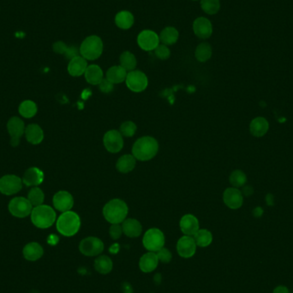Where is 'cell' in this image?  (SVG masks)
<instances>
[{"label": "cell", "mask_w": 293, "mask_h": 293, "mask_svg": "<svg viewBox=\"0 0 293 293\" xmlns=\"http://www.w3.org/2000/svg\"><path fill=\"white\" fill-rule=\"evenodd\" d=\"M137 130V124H135L134 122L125 121L123 124H121L119 132L124 137H131L136 134Z\"/></svg>", "instance_id": "39"}, {"label": "cell", "mask_w": 293, "mask_h": 293, "mask_svg": "<svg viewBox=\"0 0 293 293\" xmlns=\"http://www.w3.org/2000/svg\"><path fill=\"white\" fill-rule=\"evenodd\" d=\"M68 46L63 41H57L53 44V51L59 54H64L67 51Z\"/></svg>", "instance_id": "45"}, {"label": "cell", "mask_w": 293, "mask_h": 293, "mask_svg": "<svg viewBox=\"0 0 293 293\" xmlns=\"http://www.w3.org/2000/svg\"><path fill=\"white\" fill-rule=\"evenodd\" d=\"M127 71L120 65H116L110 68L106 72V79L113 84L121 83L126 80Z\"/></svg>", "instance_id": "27"}, {"label": "cell", "mask_w": 293, "mask_h": 293, "mask_svg": "<svg viewBox=\"0 0 293 293\" xmlns=\"http://www.w3.org/2000/svg\"><path fill=\"white\" fill-rule=\"evenodd\" d=\"M242 193H244L245 195H251L253 193V189L251 186H246L244 188V191Z\"/></svg>", "instance_id": "48"}, {"label": "cell", "mask_w": 293, "mask_h": 293, "mask_svg": "<svg viewBox=\"0 0 293 293\" xmlns=\"http://www.w3.org/2000/svg\"><path fill=\"white\" fill-rule=\"evenodd\" d=\"M30 216L33 225L39 229H47L56 222V212L48 205L35 207Z\"/></svg>", "instance_id": "4"}, {"label": "cell", "mask_w": 293, "mask_h": 293, "mask_svg": "<svg viewBox=\"0 0 293 293\" xmlns=\"http://www.w3.org/2000/svg\"><path fill=\"white\" fill-rule=\"evenodd\" d=\"M159 36L152 30H143L137 37L138 46L147 52L156 50L159 45Z\"/></svg>", "instance_id": "13"}, {"label": "cell", "mask_w": 293, "mask_h": 293, "mask_svg": "<svg viewBox=\"0 0 293 293\" xmlns=\"http://www.w3.org/2000/svg\"><path fill=\"white\" fill-rule=\"evenodd\" d=\"M58 232L64 237H73L81 227V219L77 213L67 211L62 213L56 221Z\"/></svg>", "instance_id": "3"}, {"label": "cell", "mask_w": 293, "mask_h": 293, "mask_svg": "<svg viewBox=\"0 0 293 293\" xmlns=\"http://www.w3.org/2000/svg\"><path fill=\"white\" fill-rule=\"evenodd\" d=\"M253 214H254V215L255 217H261L262 215V214H263V210L261 209V208H256V209H254Z\"/></svg>", "instance_id": "49"}, {"label": "cell", "mask_w": 293, "mask_h": 293, "mask_svg": "<svg viewBox=\"0 0 293 293\" xmlns=\"http://www.w3.org/2000/svg\"><path fill=\"white\" fill-rule=\"evenodd\" d=\"M84 77L86 81L91 85H99L104 79V74L101 68L96 64H91L88 66L85 71Z\"/></svg>", "instance_id": "26"}, {"label": "cell", "mask_w": 293, "mask_h": 293, "mask_svg": "<svg viewBox=\"0 0 293 293\" xmlns=\"http://www.w3.org/2000/svg\"><path fill=\"white\" fill-rule=\"evenodd\" d=\"M120 66L124 68L127 71H134L135 68L137 67V59L133 53L131 52H124L119 58Z\"/></svg>", "instance_id": "35"}, {"label": "cell", "mask_w": 293, "mask_h": 293, "mask_svg": "<svg viewBox=\"0 0 293 293\" xmlns=\"http://www.w3.org/2000/svg\"><path fill=\"white\" fill-rule=\"evenodd\" d=\"M137 164V159L132 155H124L117 159L116 168L119 173H129L134 170Z\"/></svg>", "instance_id": "28"}, {"label": "cell", "mask_w": 293, "mask_h": 293, "mask_svg": "<svg viewBox=\"0 0 293 293\" xmlns=\"http://www.w3.org/2000/svg\"><path fill=\"white\" fill-rule=\"evenodd\" d=\"M123 233H123V229H122V226H120V224H112L109 229L111 238H113V240H117L120 238Z\"/></svg>", "instance_id": "42"}, {"label": "cell", "mask_w": 293, "mask_h": 293, "mask_svg": "<svg viewBox=\"0 0 293 293\" xmlns=\"http://www.w3.org/2000/svg\"><path fill=\"white\" fill-rule=\"evenodd\" d=\"M22 254L27 261H36L42 257L44 250L40 244L36 242H31L25 245L22 250Z\"/></svg>", "instance_id": "21"}, {"label": "cell", "mask_w": 293, "mask_h": 293, "mask_svg": "<svg viewBox=\"0 0 293 293\" xmlns=\"http://www.w3.org/2000/svg\"><path fill=\"white\" fill-rule=\"evenodd\" d=\"M24 122L18 117H12L7 122V131L11 137V145L12 147H18L20 143V139L25 133Z\"/></svg>", "instance_id": "12"}, {"label": "cell", "mask_w": 293, "mask_h": 293, "mask_svg": "<svg viewBox=\"0 0 293 293\" xmlns=\"http://www.w3.org/2000/svg\"><path fill=\"white\" fill-rule=\"evenodd\" d=\"M22 183L28 187H36L44 181V173L38 167L28 168L21 178Z\"/></svg>", "instance_id": "17"}, {"label": "cell", "mask_w": 293, "mask_h": 293, "mask_svg": "<svg viewBox=\"0 0 293 293\" xmlns=\"http://www.w3.org/2000/svg\"><path fill=\"white\" fill-rule=\"evenodd\" d=\"M179 226L182 233L186 236L193 237L197 233L199 228V221L197 218L193 215H185L183 216L179 222Z\"/></svg>", "instance_id": "19"}, {"label": "cell", "mask_w": 293, "mask_h": 293, "mask_svg": "<svg viewBox=\"0 0 293 293\" xmlns=\"http://www.w3.org/2000/svg\"><path fill=\"white\" fill-rule=\"evenodd\" d=\"M79 53L80 50H78L76 46H68L67 51L64 53V56L66 57L68 59L71 60L76 57L79 56Z\"/></svg>", "instance_id": "44"}, {"label": "cell", "mask_w": 293, "mask_h": 293, "mask_svg": "<svg viewBox=\"0 0 293 293\" xmlns=\"http://www.w3.org/2000/svg\"><path fill=\"white\" fill-rule=\"evenodd\" d=\"M54 208L59 211L64 213L70 211L74 206V198L68 191H61L57 192L53 198Z\"/></svg>", "instance_id": "14"}, {"label": "cell", "mask_w": 293, "mask_h": 293, "mask_svg": "<svg viewBox=\"0 0 293 293\" xmlns=\"http://www.w3.org/2000/svg\"><path fill=\"white\" fill-rule=\"evenodd\" d=\"M115 23L119 28L129 29L134 24V17L130 11H120L115 17Z\"/></svg>", "instance_id": "31"}, {"label": "cell", "mask_w": 293, "mask_h": 293, "mask_svg": "<svg viewBox=\"0 0 293 293\" xmlns=\"http://www.w3.org/2000/svg\"><path fill=\"white\" fill-rule=\"evenodd\" d=\"M18 112L20 113V115L25 118H31L36 116V113L38 112V107L36 102H34L30 99H27L20 104V106L18 107Z\"/></svg>", "instance_id": "32"}, {"label": "cell", "mask_w": 293, "mask_h": 293, "mask_svg": "<svg viewBox=\"0 0 293 293\" xmlns=\"http://www.w3.org/2000/svg\"><path fill=\"white\" fill-rule=\"evenodd\" d=\"M105 149L112 154L120 152L124 147V138L120 132L116 130L107 131L103 137Z\"/></svg>", "instance_id": "11"}, {"label": "cell", "mask_w": 293, "mask_h": 293, "mask_svg": "<svg viewBox=\"0 0 293 293\" xmlns=\"http://www.w3.org/2000/svg\"><path fill=\"white\" fill-rule=\"evenodd\" d=\"M159 151V143L152 137L137 139L132 147V156L140 161H148L156 157Z\"/></svg>", "instance_id": "1"}, {"label": "cell", "mask_w": 293, "mask_h": 293, "mask_svg": "<svg viewBox=\"0 0 293 293\" xmlns=\"http://www.w3.org/2000/svg\"><path fill=\"white\" fill-rule=\"evenodd\" d=\"M197 245L195 242L194 237L184 235L181 237L177 243V254L183 258H191L196 252Z\"/></svg>", "instance_id": "15"}, {"label": "cell", "mask_w": 293, "mask_h": 293, "mask_svg": "<svg viewBox=\"0 0 293 293\" xmlns=\"http://www.w3.org/2000/svg\"><path fill=\"white\" fill-rule=\"evenodd\" d=\"M159 259L157 257L156 252H150L143 254L139 261V268L141 272L145 273H152L157 269L159 264Z\"/></svg>", "instance_id": "20"}, {"label": "cell", "mask_w": 293, "mask_h": 293, "mask_svg": "<svg viewBox=\"0 0 293 293\" xmlns=\"http://www.w3.org/2000/svg\"><path fill=\"white\" fill-rule=\"evenodd\" d=\"M195 35L201 39H208L212 36L213 26L211 21L205 18H198L193 23Z\"/></svg>", "instance_id": "18"}, {"label": "cell", "mask_w": 293, "mask_h": 293, "mask_svg": "<svg viewBox=\"0 0 293 293\" xmlns=\"http://www.w3.org/2000/svg\"><path fill=\"white\" fill-rule=\"evenodd\" d=\"M99 89L103 94H110V93L113 92V90L114 89V84L108 81L106 78V79L104 78L99 84Z\"/></svg>", "instance_id": "43"}, {"label": "cell", "mask_w": 293, "mask_h": 293, "mask_svg": "<svg viewBox=\"0 0 293 293\" xmlns=\"http://www.w3.org/2000/svg\"><path fill=\"white\" fill-rule=\"evenodd\" d=\"M88 62L84 58L78 56L70 60L68 64V72L72 77H81L84 75L85 71L88 68Z\"/></svg>", "instance_id": "23"}, {"label": "cell", "mask_w": 293, "mask_h": 293, "mask_svg": "<svg viewBox=\"0 0 293 293\" xmlns=\"http://www.w3.org/2000/svg\"><path fill=\"white\" fill-rule=\"evenodd\" d=\"M193 237L198 247L206 248L212 244L213 235L209 230L199 229Z\"/></svg>", "instance_id": "33"}, {"label": "cell", "mask_w": 293, "mask_h": 293, "mask_svg": "<svg viewBox=\"0 0 293 293\" xmlns=\"http://www.w3.org/2000/svg\"><path fill=\"white\" fill-rule=\"evenodd\" d=\"M273 293H290V291L286 286H278L274 288Z\"/></svg>", "instance_id": "46"}, {"label": "cell", "mask_w": 293, "mask_h": 293, "mask_svg": "<svg viewBox=\"0 0 293 293\" xmlns=\"http://www.w3.org/2000/svg\"><path fill=\"white\" fill-rule=\"evenodd\" d=\"M269 122L262 117H258L254 118L253 120L251 121V125H250L251 133L255 137H261L264 135L267 134V132L269 131Z\"/></svg>", "instance_id": "25"}, {"label": "cell", "mask_w": 293, "mask_h": 293, "mask_svg": "<svg viewBox=\"0 0 293 293\" xmlns=\"http://www.w3.org/2000/svg\"><path fill=\"white\" fill-rule=\"evenodd\" d=\"M8 209L11 215L22 219L31 215L33 206L30 201H28V198L17 196L11 199L8 205Z\"/></svg>", "instance_id": "7"}, {"label": "cell", "mask_w": 293, "mask_h": 293, "mask_svg": "<svg viewBox=\"0 0 293 293\" xmlns=\"http://www.w3.org/2000/svg\"><path fill=\"white\" fill-rule=\"evenodd\" d=\"M201 7L205 13L215 15L219 11L220 3L219 0H201Z\"/></svg>", "instance_id": "38"}, {"label": "cell", "mask_w": 293, "mask_h": 293, "mask_svg": "<svg viewBox=\"0 0 293 293\" xmlns=\"http://www.w3.org/2000/svg\"><path fill=\"white\" fill-rule=\"evenodd\" d=\"M178 36V31L176 28L173 27H166L160 33L159 40L163 43V45L171 46L177 42Z\"/></svg>", "instance_id": "30"}, {"label": "cell", "mask_w": 293, "mask_h": 293, "mask_svg": "<svg viewBox=\"0 0 293 293\" xmlns=\"http://www.w3.org/2000/svg\"><path fill=\"white\" fill-rule=\"evenodd\" d=\"M79 50L81 57L86 60H96L102 54V40L99 36H89L82 41Z\"/></svg>", "instance_id": "5"}, {"label": "cell", "mask_w": 293, "mask_h": 293, "mask_svg": "<svg viewBox=\"0 0 293 293\" xmlns=\"http://www.w3.org/2000/svg\"><path fill=\"white\" fill-rule=\"evenodd\" d=\"M122 229L125 236L131 238L138 237L142 233V226L140 221L136 219H124L122 223Z\"/></svg>", "instance_id": "22"}, {"label": "cell", "mask_w": 293, "mask_h": 293, "mask_svg": "<svg viewBox=\"0 0 293 293\" xmlns=\"http://www.w3.org/2000/svg\"><path fill=\"white\" fill-rule=\"evenodd\" d=\"M47 242H48V244L55 245L59 242V237H57L56 235H50V237L47 239Z\"/></svg>", "instance_id": "47"}, {"label": "cell", "mask_w": 293, "mask_h": 293, "mask_svg": "<svg viewBox=\"0 0 293 293\" xmlns=\"http://www.w3.org/2000/svg\"><path fill=\"white\" fill-rule=\"evenodd\" d=\"M25 137L27 141L33 145H38L44 139V132L41 127L36 124L28 125L25 129Z\"/></svg>", "instance_id": "24"}, {"label": "cell", "mask_w": 293, "mask_h": 293, "mask_svg": "<svg viewBox=\"0 0 293 293\" xmlns=\"http://www.w3.org/2000/svg\"><path fill=\"white\" fill-rule=\"evenodd\" d=\"M223 201L229 209H240L244 202L243 193L237 188H228L223 194Z\"/></svg>", "instance_id": "16"}, {"label": "cell", "mask_w": 293, "mask_h": 293, "mask_svg": "<svg viewBox=\"0 0 293 293\" xmlns=\"http://www.w3.org/2000/svg\"><path fill=\"white\" fill-rule=\"evenodd\" d=\"M129 209L125 201L121 199H113L103 208V216L110 224H121L126 219Z\"/></svg>", "instance_id": "2"}, {"label": "cell", "mask_w": 293, "mask_h": 293, "mask_svg": "<svg viewBox=\"0 0 293 293\" xmlns=\"http://www.w3.org/2000/svg\"><path fill=\"white\" fill-rule=\"evenodd\" d=\"M166 239L162 231L158 228H151L145 233L142 244L147 251L157 252L165 246Z\"/></svg>", "instance_id": "6"}, {"label": "cell", "mask_w": 293, "mask_h": 293, "mask_svg": "<svg viewBox=\"0 0 293 293\" xmlns=\"http://www.w3.org/2000/svg\"><path fill=\"white\" fill-rule=\"evenodd\" d=\"M126 86L134 93H141L147 89L149 85L148 77L141 71H130L126 77Z\"/></svg>", "instance_id": "9"}, {"label": "cell", "mask_w": 293, "mask_h": 293, "mask_svg": "<svg viewBox=\"0 0 293 293\" xmlns=\"http://www.w3.org/2000/svg\"><path fill=\"white\" fill-rule=\"evenodd\" d=\"M156 253L157 254V257L159 259V261L163 262V263H169L170 261H172V259H173L172 252L166 248L163 247L162 249H160L159 251H157Z\"/></svg>", "instance_id": "40"}, {"label": "cell", "mask_w": 293, "mask_h": 293, "mask_svg": "<svg viewBox=\"0 0 293 293\" xmlns=\"http://www.w3.org/2000/svg\"><path fill=\"white\" fill-rule=\"evenodd\" d=\"M95 269L100 274H108L113 269L112 259L107 255H99L95 260Z\"/></svg>", "instance_id": "29"}, {"label": "cell", "mask_w": 293, "mask_h": 293, "mask_svg": "<svg viewBox=\"0 0 293 293\" xmlns=\"http://www.w3.org/2000/svg\"><path fill=\"white\" fill-rule=\"evenodd\" d=\"M229 180L233 187H243L247 181V177L243 171L236 170L230 175Z\"/></svg>", "instance_id": "37"}, {"label": "cell", "mask_w": 293, "mask_h": 293, "mask_svg": "<svg viewBox=\"0 0 293 293\" xmlns=\"http://www.w3.org/2000/svg\"><path fill=\"white\" fill-rule=\"evenodd\" d=\"M155 54L159 59L166 60L171 55V52L166 45H159L155 50Z\"/></svg>", "instance_id": "41"}, {"label": "cell", "mask_w": 293, "mask_h": 293, "mask_svg": "<svg viewBox=\"0 0 293 293\" xmlns=\"http://www.w3.org/2000/svg\"><path fill=\"white\" fill-rule=\"evenodd\" d=\"M22 184L21 177L17 175H4L0 178V193L5 195L17 194L21 191Z\"/></svg>", "instance_id": "10"}, {"label": "cell", "mask_w": 293, "mask_h": 293, "mask_svg": "<svg viewBox=\"0 0 293 293\" xmlns=\"http://www.w3.org/2000/svg\"><path fill=\"white\" fill-rule=\"evenodd\" d=\"M28 200L30 201L33 207H37L39 205H42L45 200V195L40 188H31L28 194Z\"/></svg>", "instance_id": "36"}, {"label": "cell", "mask_w": 293, "mask_h": 293, "mask_svg": "<svg viewBox=\"0 0 293 293\" xmlns=\"http://www.w3.org/2000/svg\"><path fill=\"white\" fill-rule=\"evenodd\" d=\"M195 59L201 63H204L206 61L209 60L212 56L211 46L209 45V43H201L195 49Z\"/></svg>", "instance_id": "34"}, {"label": "cell", "mask_w": 293, "mask_h": 293, "mask_svg": "<svg viewBox=\"0 0 293 293\" xmlns=\"http://www.w3.org/2000/svg\"><path fill=\"white\" fill-rule=\"evenodd\" d=\"M79 251L86 256H99L104 251V243L98 237H86L80 242Z\"/></svg>", "instance_id": "8"}]
</instances>
